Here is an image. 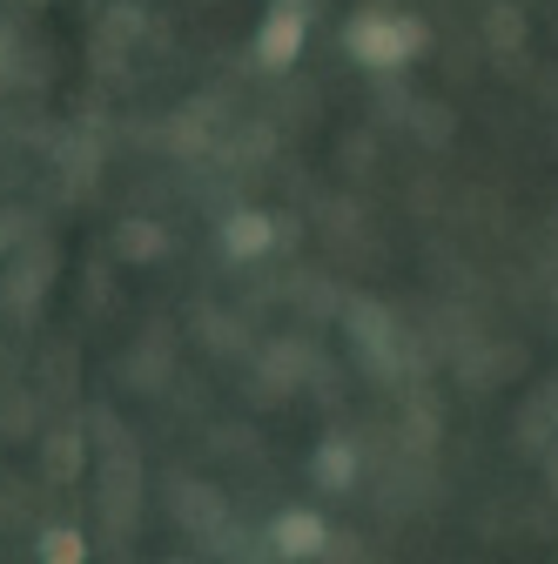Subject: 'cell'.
<instances>
[{
  "label": "cell",
  "instance_id": "4",
  "mask_svg": "<svg viewBox=\"0 0 558 564\" xmlns=\"http://www.w3.org/2000/svg\"><path fill=\"white\" fill-rule=\"evenodd\" d=\"M351 477H357V451H351V444H323V451H316V484H323V490H343Z\"/></svg>",
  "mask_w": 558,
  "mask_h": 564
},
{
  "label": "cell",
  "instance_id": "3",
  "mask_svg": "<svg viewBox=\"0 0 558 564\" xmlns=\"http://www.w3.org/2000/svg\"><path fill=\"white\" fill-rule=\"evenodd\" d=\"M269 538H276V551H283V557H316L330 531H323V518H316V511H283Z\"/></svg>",
  "mask_w": 558,
  "mask_h": 564
},
{
  "label": "cell",
  "instance_id": "6",
  "mask_svg": "<svg viewBox=\"0 0 558 564\" xmlns=\"http://www.w3.org/2000/svg\"><path fill=\"white\" fill-rule=\"evenodd\" d=\"M41 564H82V538L75 531H47L41 538Z\"/></svg>",
  "mask_w": 558,
  "mask_h": 564
},
{
  "label": "cell",
  "instance_id": "7",
  "mask_svg": "<svg viewBox=\"0 0 558 564\" xmlns=\"http://www.w3.org/2000/svg\"><path fill=\"white\" fill-rule=\"evenodd\" d=\"M121 249H128V256H155V249H162V236L142 223V229H128V236H121Z\"/></svg>",
  "mask_w": 558,
  "mask_h": 564
},
{
  "label": "cell",
  "instance_id": "5",
  "mask_svg": "<svg viewBox=\"0 0 558 564\" xmlns=\"http://www.w3.org/2000/svg\"><path fill=\"white\" fill-rule=\"evenodd\" d=\"M223 242H229V256H262L269 249V216H236Z\"/></svg>",
  "mask_w": 558,
  "mask_h": 564
},
{
  "label": "cell",
  "instance_id": "2",
  "mask_svg": "<svg viewBox=\"0 0 558 564\" xmlns=\"http://www.w3.org/2000/svg\"><path fill=\"white\" fill-rule=\"evenodd\" d=\"M303 34H310V21H303V8H269V21H262V34H256V67H290L297 54H303Z\"/></svg>",
  "mask_w": 558,
  "mask_h": 564
},
{
  "label": "cell",
  "instance_id": "1",
  "mask_svg": "<svg viewBox=\"0 0 558 564\" xmlns=\"http://www.w3.org/2000/svg\"><path fill=\"white\" fill-rule=\"evenodd\" d=\"M351 54L364 61V67H404L417 47H425V28H417L410 14H390V8H371V14H357L351 21Z\"/></svg>",
  "mask_w": 558,
  "mask_h": 564
}]
</instances>
